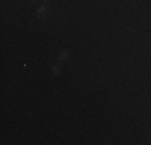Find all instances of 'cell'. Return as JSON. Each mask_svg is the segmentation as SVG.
<instances>
[{"label": "cell", "instance_id": "cell-1", "mask_svg": "<svg viewBox=\"0 0 151 145\" xmlns=\"http://www.w3.org/2000/svg\"><path fill=\"white\" fill-rule=\"evenodd\" d=\"M45 12H47V8L44 5L37 8V18H39V20H44V18H45Z\"/></svg>", "mask_w": 151, "mask_h": 145}, {"label": "cell", "instance_id": "cell-2", "mask_svg": "<svg viewBox=\"0 0 151 145\" xmlns=\"http://www.w3.org/2000/svg\"><path fill=\"white\" fill-rule=\"evenodd\" d=\"M68 57H69V55H68V52H61L60 57H58V60H60V61H66Z\"/></svg>", "mask_w": 151, "mask_h": 145}, {"label": "cell", "instance_id": "cell-3", "mask_svg": "<svg viewBox=\"0 0 151 145\" xmlns=\"http://www.w3.org/2000/svg\"><path fill=\"white\" fill-rule=\"evenodd\" d=\"M52 70H53V72H55V74H58V72H60V70H58V66H53Z\"/></svg>", "mask_w": 151, "mask_h": 145}, {"label": "cell", "instance_id": "cell-4", "mask_svg": "<svg viewBox=\"0 0 151 145\" xmlns=\"http://www.w3.org/2000/svg\"><path fill=\"white\" fill-rule=\"evenodd\" d=\"M44 2H47V0H44Z\"/></svg>", "mask_w": 151, "mask_h": 145}]
</instances>
